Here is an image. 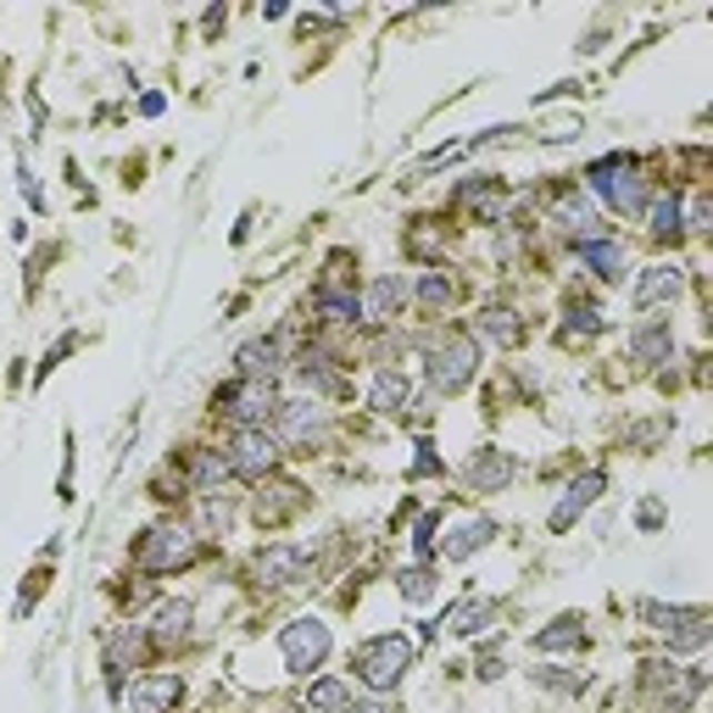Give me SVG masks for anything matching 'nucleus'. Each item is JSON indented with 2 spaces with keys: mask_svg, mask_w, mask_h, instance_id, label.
<instances>
[{
  "mask_svg": "<svg viewBox=\"0 0 713 713\" xmlns=\"http://www.w3.org/2000/svg\"><path fill=\"white\" fill-rule=\"evenodd\" d=\"M351 669L369 691H396L413 669V641L402 630H385V635H369L363 646L351 652Z\"/></svg>",
  "mask_w": 713,
  "mask_h": 713,
  "instance_id": "obj_1",
  "label": "nucleus"
},
{
  "mask_svg": "<svg viewBox=\"0 0 713 713\" xmlns=\"http://www.w3.org/2000/svg\"><path fill=\"white\" fill-rule=\"evenodd\" d=\"M424 369H430V391L458 396V391L474 380V369H480V345H474V334H463V329L435 334V340H430V356H424Z\"/></svg>",
  "mask_w": 713,
  "mask_h": 713,
  "instance_id": "obj_2",
  "label": "nucleus"
},
{
  "mask_svg": "<svg viewBox=\"0 0 713 713\" xmlns=\"http://www.w3.org/2000/svg\"><path fill=\"white\" fill-rule=\"evenodd\" d=\"M323 435H329V408H323L318 396H290V402H279V413H273V441H279V446L312 452Z\"/></svg>",
  "mask_w": 713,
  "mask_h": 713,
  "instance_id": "obj_3",
  "label": "nucleus"
},
{
  "mask_svg": "<svg viewBox=\"0 0 713 713\" xmlns=\"http://www.w3.org/2000/svg\"><path fill=\"white\" fill-rule=\"evenodd\" d=\"M585 179H591V190H596L613 212H624V218H641V212H646V179H641L624 157H602Z\"/></svg>",
  "mask_w": 713,
  "mask_h": 713,
  "instance_id": "obj_4",
  "label": "nucleus"
},
{
  "mask_svg": "<svg viewBox=\"0 0 713 713\" xmlns=\"http://www.w3.org/2000/svg\"><path fill=\"white\" fill-rule=\"evenodd\" d=\"M195 552H201V535L190 524H157V530H145L134 558H140L145 574H173V569L195 563Z\"/></svg>",
  "mask_w": 713,
  "mask_h": 713,
  "instance_id": "obj_5",
  "label": "nucleus"
},
{
  "mask_svg": "<svg viewBox=\"0 0 713 713\" xmlns=\"http://www.w3.org/2000/svg\"><path fill=\"white\" fill-rule=\"evenodd\" d=\"M329 646H334V635H329V624H323V619H290V624L279 630V657H284V669H290V674H312V669H323Z\"/></svg>",
  "mask_w": 713,
  "mask_h": 713,
  "instance_id": "obj_6",
  "label": "nucleus"
},
{
  "mask_svg": "<svg viewBox=\"0 0 713 713\" xmlns=\"http://www.w3.org/2000/svg\"><path fill=\"white\" fill-rule=\"evenodd\" d=\"M218 408L234 419V430H268L273 413H279V396L268 380H234L218 391Z\"/></svg>",
  "mask_w": 713,
  "mask_h": 713,
  "instance_id": "obj_7",
  "label": "nucleus"
},
{
  "mask_svg": "<svg viewBox=\"0 0 713 713\" xmlns=\"http://www.w3.org/2000/svg\"><path fill=\"white\" fill-rule=\"evenodd\" d=\"M279 441H273V430H234V441H229V474H245V480H268L273 469H279Z\"/></svg>",
  "mask_w": 713,
  "mask_h": 713,
  "instance_id": "obj_8",
  "label": "nucleus"
},
{
  "mask_svg": "<svg viewBox=\"0 0 713 713\" xmlns=\"http://www.w3.org/2000/svg\"><path fill=\"white\" fill-rule=\"evenodd\" d=\"M284 345H279V334H257V340H245L240 351H234V369H240V380H268L273 385V374H284V356H279Z\"/></svg>",
  "mask_w": 713,
  "mask_h": 713,
  "instance_id": "obj_9",
  "label": "nucleus"
},
{
  "mask_svg": "<svg viewBox=\"0 0 713 713\" xmlns=\"http://www.w3.org/2000/svg\"><path fill=\"white\" fill-rule=\"evenodd\" d=\"M680 290H685V268H680V262L641 268V279H635V312H652L657 301H674Z\"/></svg>",
  "mask_w": 713,
  "mask_h": 713,
  "instance_id": "obj_10",
  "label": "nucleus"
},
{
  "mask_svg": "<svg viewBox=\"0 0 713 713\" xmlns=\"http://www.w3.org/2000/svg\"><path fill=\"white\" fill-rule=\"evenodd\" d=\"M602 491H607V474H602V469H585V474H580L569 491H563V502L552 508V530H558V535H563V530H574V519H580V513H585V508H591Z\"/></svg>",
  "mask_w": 713,
  "mask_h": 713,
  "instance_id": "obj_11",
  "label": "nucleus"
},
{
  "mask_svg": "<svg viewBox=\"0 0 713 713\" xmlns=\"http://www.w3.org/2000/svg\"><path fill=\"white\" fill-rule=\"evenodd\" d=\"M307 552L301 546H262L257 552V574L268 580V585H301L307 580Z\"/></svg>",
  "mask_w": 713,
  "mask_h": 713,
  "instance_id": "obj_12",
  "label": "nucleus"
},
{
  "mask_svg": "<svg viewBox=\"0 0 713 713\" xmlns=\"http://www.w3.org/2000/svg\"><path fill=\"white\" fill-rule=\"evenodd\" d=\"M179 696H184V680L179 674H151V680H134L129 713H168Z\"/></svg>",
  "mask_w": 713,
  "mask_h": 713,
  "instance_id": "obj_13",
  "label": "nucleus"
},
{
  "mask_svg": "<svg viewBox=\"0 0 713 713\" xmlns=\"http://www.w3.org/2000/svg\"><path fill=\"white\" fill-rule=\"evenodd\" d=\"M402 307H408V279H402V273H380V279L369 284V295H363V312H369L374 323L402 318Z\"/></svg>",
  "mask_w": 713,
  "mask_h": 713,
  "instance_id": "obj_14",
  "label": "nucleus"
},
{
  "mask_svg": "<svg viewBox=\"0 0 713 713\" xmlns=\"http://www.w3.org/2000/svg\"><path fill=\"white\" fill-rule=\"evenodd\" d=\"M151 646V635L140 624H123L112 641H107V669H112V691H123V674L140 663V652Z\"/></svg>",
  "mask_w": 713,
  "mask_h": 713,
  "instance_id": "obj_15",
  "label": "nucleus"
},
{
  "mask_svg": "<svg viewBox=\"0 0 713 713\" xmlns=\"http://www.w3.org/2000/svg\"><path fill=\"white\" fill-rule=\"evenodd\" d=\"M513 469H519V463H513L502 446H480V458L469 463V485H474V491H508V485H513Z\"/></svg>",
  "mask_w": 713,
  "mask_h": 713,
  "instance_id": "obj_16",
  "label": "nucleus"
},
{
  "mask_svg": "<svg viewBox=\"0 0 713 713\" xmlns=\"http://www.w3.org/2000/svg\"><path fill=\"white\" fill-rule=\"evenodd\" d=\"M491 541H496V519H463L441 552H446V563H463V558H474V552L491 546Z\"/></svg>",
  "mask_w": 713,
  "mask_h": 713,
  "instance_id": "obj_17",
  "label": "nucleus"
},
{
  "mask_svg": "<svg viewBox=\"0 0 713 713\" xmlns=\"http://www.w3.org/2000/svg\"><path fill=\"white\" fill-rule=\"evenodd\" d=\"M580 262H585L596 279H624V268H630V257H624L619 240H585V245H580Z\"/></svg>",
  "mask_w": 713,
  "mask_h": 713,
  "instance_id": "obj_18",
  "label": "nucleus"
},
{
  "mask_svg": "<svg viewBox=\"0 0 713 713\" xmlns=\"http://www.w3.org/2000/svg\"><path fill=\"white\" fill-rule=\"evenodd\" d=\"M223 480H229V458H223V452H212V446H207V452H195V458H190V469H184V485H190V491H201V496H212Z\"/></svg>",
  "mask_w": 713,
  "mask_h": 713,
  "instance_id": "obj_19",
  "label": "nucleus"
},
{
  "mask_svg": "<svg viewBox=\"0 0 713 713\" xmlns=\"http://www.w3.org/2000/svg\"><path fill=\"white\" fill-rule=\"evenodd\" d=\"M491 619H496V607H491L485 596H463V602H452V607H446V619H441V624H446L452 635H480Z\"/></svg>",
  "mask_w": 713,
  "mask_h": 713,
  "instance_id": "obj_20",
  "label": "nucleus"
},
{
  "mask_svg": "<svg viewBox=\"0 0 713 713\" xmlns=\"http://www.w3.org/2000/svg\"><path fill=\"white\" fill-rule=\"evenodd\" d=\"M369 402H374L380 413H408V402H413V385H408V374H396V369L374 374V385H369Z\"/></svg>",
  "mask_w": 713,
  "mask_h": 713,
  "instance_id": "obj_21",
  "label": "nucleus"
},
{
  "mask_svg": "<svg viewBox=\"0 0 713 713\" xmlns=\"http://www.w3.org/2000/svg\"><path fill=\"white\" fill-rule=\"evenodd\" d=\"M480 334H485L491 345H502V351H508V345H519V340H524V323L513 318V307H485V312H480Z\"/></svg>",
  "mask_w": 713,
  "mask_h": 713,
  "instance_id": "obj_22",
  "label": "nucleus"
},
{
  "mask_svg": "<svg viewBox=\"0 0 713 713\" xmlns=\"http://www.w3.org/2000/svg\"><path fill=\"white\" fill-rule=\"evenodd\" d=\"M190 619H195V607H190V602H162V607H157V630H151V635H157L162 646H173V641H184V635H190Z\"/></svg>",
  "mask_w": 713,
  "mask_h": 713,
  "instance_id": "obj_23",
  "label": "nucleus"
},
{
  "mask_svg": "<svg viewBox=\"0 0 713 713\" xmlns=\"http://www.w3.org/2000/svg\"><path fill=\"white\" fill-rule=\"evenodd\" d=\"M273 491H279V496H268V491L257 496V519H262V524H279V519H290V513L307 502V496H301V485H290V480H284V485H273Z\"/></svg>",
  "mask_w": 713,
  "mask_h": 713,
  "instance_id": "obj_24",
  "label": "nucleus"
},
{
  "mask_svg": "<svg viewBox=\"0 0 713 713\" xmlns=\"http://www.w3.org/2000/svg\"><path fill=\"white\" fill-rule=\"evenodd\" d=\"M580 641H585L580 619H574V613H563V619H552V624L535 635V652H563V646H580Z\"/></svg>",
  "mask_w": 713,
  "mask_h": 713,
  "instance_id": "obj_25",
  "label": "nucleus"
},
{
  "mask_svg": "<svg viewBox=\"0 0 713 713\" xmlns=\"http://www.w3.org/2000/svg\"><path fill=\"white\" fill-rule=\"evenodd\" d=\"M558 223L574 229V234H596V229H602V223H596V207L580 201V195H563V201H558Z\"/></svg>",
  "mask_w": 713,
  "mask_h": 713,
  "instance_id": "obj_26",
  "label": "nucleus"
},
{
  "mask_svg": "<svg viewBox=\"0 0 713 713\" xmlns=\"http://www.w3.org/2000/svg\"><path fill=\"white\" fill-rule=\"evenodd\" d=\"M635 356L641 363H663V356H674V334L669 329H635Z\"/></svg>",
  "mask_w": 713,
  "mask_h": 713,
  "instance_id": "obj_27",
  "label": "nucleus"
},
{
  "mask_svg": "<svg viewBox=\"0 0 713 713\" xmlns=\"http://www.w3.org/2000/svg\"><path fill=\"white\" fill-rule=\"evenodd\" d=\"M707 630H713V624H707V613L696 607L680 630H669V646H674V652H696V646H707Z\"/></svg>",
  "mask_w": 713,
  "mask_h": 713,
  "instance_id": "obj_28",
  "label": "nucleus"
},
{
  "mask_svg": "<svg viewBox=\"0 0 713 713\" xmlns=\"http://www.w3.org/2000/svg\"><path fill=\"white\" fill-rule=\"evenodd\" d=\"M307 707H312V713H345V685H340V680H312Z\"/></svg>",
  "mask_w": 713,
  "mask_h": 713,
  "instance_id": "obj_29",
  "label": "nucleus"
},
{
  "mask_svg": "<svg viewBox=\"0 0 713 713\" xmlns=\"http://www.w3.org/2000/svg\"><path fill=\"white\" fill-rule=\"evenodd\" d=\"M691 613H696V607H663V602H641V619H646L652 630H680Z\"/></svg>",
  "mask_w": 713,
  "mask_h": 713,
  "instance_id": "obj_30",
  "label": "nucleus"
},
{
  "mask_svg": "<svg viewBox=\"0 0 713 713\" xmlns=\"http://www.w3.org/2000/svg\"><path fill=\"white\" fill-rule=\"evenodd\" d=\"M680 229H685V218H680V201L669 195V201H657L652 207V234H669V240H680Z\"/></svg>",
  "mask_w": 713,
  "mask_h": 713,
  "instance_id": "obj_31",
  "label": "nucleus"
},
{
  "mask_svg": "<svg viewBox=\"0 0 713 713\" xmlns=\"http://www.w3.org/2000/svg\"><path fill=\"white\" fill-rule=\"evenodd\" d=\"M402 596H408V602H430V596H435V574H430V569H408V574H402Z\"/></svg>",
  "mask_w": 713,
  "mask_h": 713,
  "instance_id": "obj_32",
  "label": "nucleus"
},
{
  "mask_svg": "<svg viewBox=\"0 0 713 713\" xmlns=\"http://www.w3.org/2000/svg\"><path fill=\"white\" fill-rule=\"evenodd\" d=\"M419 301H424V307H446V301H452V279H446V273H424Z\"/></svg>",
  "mask_w": 713,
  "mask_h": 713,
  "instance_id": "obj_33",
  "label": "nucleus"
},
{
  "mask_svg": "<svg viewBox=\"0 0 713 713\" xmlns=\"http://www.w3.org/2000/svg\"><path fill=\"white\" fill-rule=\"evenodd\" d=\"M535 680H541V685H552V691H580V685H585L580 674H558V669H535Z\"/></svg>",
  "mask_w": 713,
  "mask_h": 713,
  "instance_id": "obj_34",
  "label": "nucleus"
},
{
  "mask_svg": "<svg viewBox=\"0 0 713 713\" xmlns=\"http://www.w3.org/2000/svg\"><path fill=\"white\" fill-rule=\"evenodd\" d=\"M635 524H641V530H657V524H663V502H657V496H646V502L635 508Z\"/></svg>",
  "mask_w": 713,
  "mask_h": 713,
  "instance_id": "obj_35",
  "label": "nucleus"
},
{
  "mask_svg": "<svg viewBox=\"0 0 713 713\" xmlns=\"http://www.w3.org/2000/svg\"><path fill=\"white\" fill-rule=\"evenodd\" d=\"M413 546H419V558H430V546H435V513H424V519H419V535H413Z\"/></svg>",
  "mask_w": 713,
  "mask_h": 713,
  "instance_id": "obj_36",
  "label": "nucleus"
},
{
  "mask_svg": "<svg viewBox=\"0 0 713 713\" xmlns=\"http://www.w3.org/2000/svg\"><path fill=\"white\" fill-rule=\"evenodd\" d=\"M162 107H168L162 96H145V101H140V112H145V118H162Z\"/></svg>",
  "mask_w": 713,
  "mask_h": 713,
  "instance_id": "obj_37",
  "label": "nucleus"
},
{
  "mask_svg": "<svg viewBox=\"0 0 713 713\" xmlns=\"http://www.w3.org/2000/svg\"><path fill=\"white\" fill-rule=\"evenodd\" d=\"M345 713H391V707H380V702H356V707H351V702H345Z\"/></svg>",
  "mask_w": 713,
  "mask_h": 713,
  "instance_id": "obj_38",
  "label": "nucleus"
}]
</instances>
